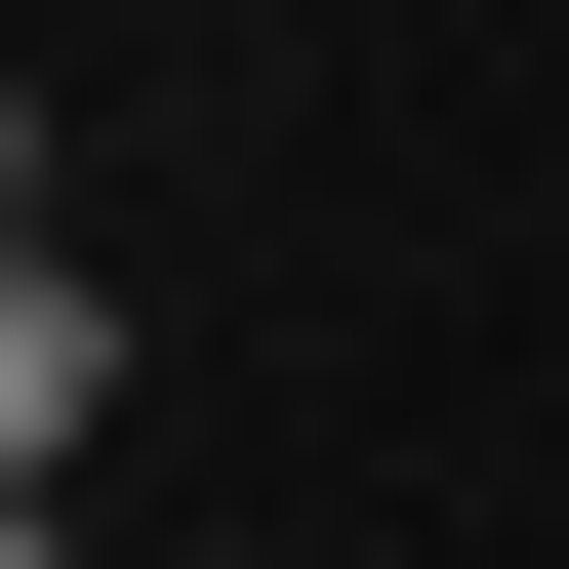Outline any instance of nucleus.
<instances>
[{
  "label": "nucleus",
  "mask_w": 569,
  "mask_h": 569,
  "mask_svg": "<svg viewBox=\"0 0 569 569\" xmlns=\"http://www.w3.org/2000/svg\"><path fill=\"white\" fill-rule=\"evenodd\" d=\"M0 569H82V529H41V488H0Z\"/></svg>",
  "instance_id": "3"
},
{
  "label": "nucleus",
  "mask_w": 569,
  "mask_h": 569,
  "mask_svg": "<svg viewBox=\"0 0 569 569\" xmlns=\"http://www.w3.org/2000/svg\"><path fill=\"white\" fill-rule=\"evenodd\" d=\"M0 244H41V82H0Z\"/></svg>",
  "instance_id": "2"
},
{
  "label": "nucleus",
  "mask_w": 569,
  "mask_h": 569,
  "mask_svg": "<svg viewBox=\"0 0 569 569\" xmlns=\"http://www.w3.org/2000/svg\"><path fill=\"white\" fill-rule=\"evenodd\" d=\"M82 407H122V284H82V244H0V488L82 448Z\"/></svg>",
  "instance_id": "1"
}]
</instances>
